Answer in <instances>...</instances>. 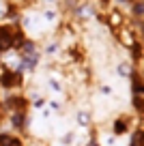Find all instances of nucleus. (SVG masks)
<instances>
[{
    "mask_svg": "<svg viewBox=\"0 0 144 146\" xmlns=\"http://www.w3.org/2000/svg\"><path fill=\"white\" fill-rule=\"evenodd\" d=\"M77 123L80 125H88V114H86V112H80V114H77Z\"/></svg>",
    "mask_w": 144,
    "mask_h": 146,
    "instance_id": "nucleus-6",
    "label": "nucleus"
},
{
    "mask_svg": "<svg viewBox=\"0 0 144 146\" xmlns=\"http://www.w3.org/2000/svg\"><path fill=\"white\" fill-rule=\"evenodd\" d=\"M133 105H135V110H138V112H142V97H140V95L133 97Z\"/></svg>",
    "mask_w": 144,
    "mask_h": 146,
    "instance_id": "nucleus-7",
    "label": "nucleus"
},
{
    "mask_svg": "<svg viewBox=\"0 0 144 146\" xmlns=\"http://www.w3.org/2000/svg\"><path fill=\"white\" fill-rule=\"evenodd\" d=\"M0 86L2 88H19L22 86V73L13 69H5L0 73Z\"/></svg>",
    "mask_w": 144,
    "mask_h": 146,
    "instance_id": "nucleus-2",
    "label": "nucleus"
},
{
    "mask_svg": "<svg viewBox=\"0 0 144 146\" xmlns=\"http://www.w3.org/2000/svg\"><path fill=\"white\" fill-rule=\"evenodd\" d=\"M118 73H121V75H129V73H131V69L127 67V64H121V67H118Z\"/></svg>",
    "mask_w": 144,
    "mask_h": 146,
    "instance_id": "nucleus-8",
    "label": "nucleus"
},
{
    "mask_svg": "<svg viewBox=\"0 0 144 146\" xmlns=\"http://www.w3.org/2000/svg\"><path fill=\"white\" fill-rule=\"evenodd\" d=\"M123 2H138V0H123Z\"/></svg>",
    "mask_w": 144,
    "mask_h": 146,
    "instance_id": "nucleus-9",
    "label": "nucleus"
},
{
    "mask_svg": "<svg viewBox=\"0 0 144 146\" xmlns=\"http://www.w3.org/2000/svg\"><path fill=\"white\" fill-rule=\"evenodd\" d=\"M24 41H26V39H24L22 28L0 24V52H7V50H11V47H19Z\"/></svg>",
    "mask_w": 144,
    "mask_h": 146,
    "instance_id": "nucleus-1",
    "label": "nucleus"
},
{
    "mask_svg": "<svg viewBox=\"0 0 144 146\" xmlns=\"http://www.w3.org/2000/svg\"><path fill=\"white\" fill-rule=\"evenodd\" d=\"M127 129H129V118H127V116H121V118L114 120V133H116V135L127 133Z\"/></svg>",
    "mask_w": 144,
    "mask_h": 146,
    "instance_id": "nucleus-3",
    "label": "nucleus"
},
{
    "mask_svg": "<svg viewBox=\"0 0 144 146\" xmlns=\"http://www.w3.org/2000/svg\"><path fill=\"white\" fill-rule=\"evenodd\" d=\"M131 80H133V92L135 95H140L142 92V80H140V73H131Z\"/></svg>",
    "mask_w": 144,
    "mask_h": 146,
    "instance_id": "nucleus-5",
    "label": "nucleus"
},
{
    "mask_svg": "<svg viewBox=\"0 0 144 146\" xmlns=\"http://www.w3.org/2000/svg\"><path fill=\"white\" fill-rule=\"evenodd\" d=\"M11 125H13V127H24V125H26V112H13V114H11Z\"/></svg>",
    "mask_w": 144,
    "mask_h": 146,
    "instance_id": "nucleus-4",
    "label": "nucleus"
}]
</instances>
